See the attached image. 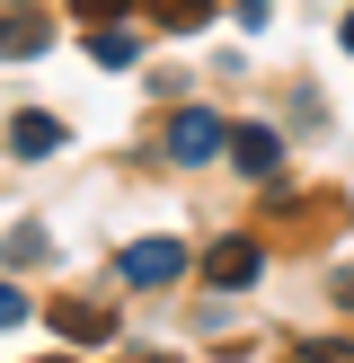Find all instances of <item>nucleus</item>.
I'll list each match as a JSON object with an SVG mask.
<instances>
[{"label": "nucleus", "instance_id": "obj_1", "mask_svg": "<svg viewBox=\"0 0 354 363\" xmlns=\"http://www.w3.org/2000/svg\"><path fill=\"white\" fill-rule=\"evenodd\" d=\"M115 275L124 284H177V275H186V240H133L115 257Z\"/></svg>", "mask_w": 354, "mask_h": 363}, {"label": "nucleus", "instance_id": "obj_2", "mask_svg": "<svg viewBox=\"0 0 354 363\" xmlns=\"http://www.w3.org/2000/svg\"><path fill=\"white\" fill-rule=\"evenodd\" d=\"M222 142H230V133H222V124L204 116V106H186V116L169 124V160H186V169H204V160H222Z\"/></svg>", "mask_w": 354, "mask_h": 363}, {"label": "nucleus", "instance_id": "obj_3", "mask_svg": "<svg viewBox=\"0 0 354 363\" xmlns=\"http://www.w3.org/2000/svg\"><path fill=\"white\" fill-rule=\"evenodd\" d=\"M204 275L222 284V293H239V284H257V275H266V248H257V240H212Z\"/></svg>", "mask_w": 354, "mask_h": 363}, {"label": "nucleus", "instance_id": "obj_4", "mask_svg": "<svg viewBox=\"0 0 354 363\" xmlns=\"http://www.w3.org/2000/svg\"><path fill=\"white\" fill-rule=\"evenodd\" d=\"M222 151H230V160H239V169H248V177H275V160H283V142H275V133H266V124H239V133H230V142H222Z\"/></svg>", "mask_w": 354, "mask_h": 363}, {"label": "nucleus", "instance_id": "obj_5", "mask_svg": "<svg viewBox=\"0 0 354 363\" xmlns=\"http://www.w3.org/2000/svg\"><path fill=\"white\" fill-rule=\"evenodd\" d=\"M53 328H62L71 346H98V337L115 328V319H106V311H88V301H53Z\"/></svg>", "mask_w": 354, "mask_h": 363}, {"label": "nucleus", "instance_id": "obj_6", "mask_svg": "<svg viewBox=\"0 0 354 363\" xmlns=\"http://www.w3.org/2000/svg\"><path fill=\"white\" fill-rule=\"evenodd\" d=\"M27 53H45V27H35L27 9H9L0 18V62H27Z\"/></svg>", "mask_w": 354, "mask_h": 363}, {"label": "nucleus", "instance_id": "obj_7", "mask_svg": "<svg viewBox=\"0 0 354 363\" xmlns=\"http://www.w3.org/2000/svg\"><path fill=\"white\" fill-rule=\"evenodd\" d=\"M88 62H106V71H133V62H142V45H133L124 27H88Z\"/></svg>", "mask_w": 354, "mask_h": 363}, {"label": "nucleus", "instance_id": "obj_8", "mask_svg": "<svg viewBox=\"0 0 354 363\" xmlns=\"http://www.w3.org/2000/svg\"><path fill=\"white\" fill-rule=\"evenodd\" d=\"M9 142H18L27 160H35V151H62V124H53V116H18V124H9Z\"/></svg>", "mask_w": 354, "mask_h": 363}, {"label": "nucleus", "instance_id": "obj_9", "mask_svg": "<svg viewBox=\"0 0 354 363\" xmlns=\"http://www.w3.org/2000/svg\"><path fill=\"white\" fill-rule=\"evenodd\" d=\"M212 9V0H159V18H169V27H177V18H204Z\"/></svg>", "mask_w": 354, "mask_h": 363}, {"label": "nucleus", "instance_id": "obj_10", "mask_svg": "<svg viewBox=\"0 0 354 363\" xmlns=\"http://www.w3.org/2000/svg\"><path fill=\"white\" fill-rule=\"evenodd\" d=\"M18 311H27V301H18L9 284H0V328H18Z\"/></svg>", "mask_w": 354, "mask_h": 363}, {"label": "nucleus", "instance_id": "obj_11", "mask_svg": "<svg viewBox=\"0 0 354 363\" xmlns=\"http://www.w3.org/2000/svg\"><path fill=\"white\" fill-rule=\"evenodd\" d=\"M310 363H354V346H310Z\"/></svg>", "mask_w": 354, "mask_h": 363}, {"label": "nucleus", "instance_id": "obj_12", "mask_svg": "<svg viewBox=\"0 0 354 363\" xmlns=\"http://www.w3.org/2000/svg\"><path fill=\"white\" fill-rule=\"evenodd\" d=\"M124 9V0H80V18H115Z\"/></svg>", "mask_w": 354, "mask_h": 363}, {"label": "nucleus", "instance_id": "obj_13", "mask_svg": "<svg viewBox=\"0 0 354 363\" xmlns=\"http://www.w3.org/2000/svg\"><path fill=\"white\" fill-rule=\"evenodd\" d=\"M133 363H169V354H133Z\"/></svg>", "mask_w": 354, "mask_h": 363}, {"label": "nucleus", "instance_id": "obj_14", "mask_svg": "<svg viewBox=\"0 0 354 363\" xmlns=\"http://www.w3.org/2000/svg\"><path fill=\"white\" fill-rule=\"evenodd\" d=\"M346 53H354V18H346Z\"/></svg>", "mask_w": 354, "mask_h": 363}, {"label": "nucleus", "instance_id": "obj_15", "mask_svg": "<svg viewBox=\"0 0 354 363\" xmlns=\"http://www.w3.org/2000/svg\"><path fill=\"white\" fill-rule=\"evenodd\" d=\"M45 363H71V354H45Z\"/></svg>", "mask_w": 354, "mask_h": 363}, {"label": "nucleus", "instance_id": "obj_16", "mask_svg": "<svg viewBox=\"0 0 354 363\" xmlns=\"http://www.w3.org/2000/svg\"><path fill=\"white\" fill-rule=\"evenodd\" d=\"M18 9H27V0H18Z\"/></svg>", "mask_w": 354, "mask_h": 363}]
</instances>
